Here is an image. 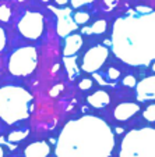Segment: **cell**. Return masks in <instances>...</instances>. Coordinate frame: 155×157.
<instances>
[{
    "label": "cell",
    "mask_w": 155,
    "mask_h": 157,
    "mask_svg": "<svg viewBox=\"0 0 155 157\" xmlns=\"http://www.w3.org/2000/svg\"><path fill=\"white\" fill-rule=\"evenodd\" d=\"M112 52L133 67H145L155 61V11L137 6L113 22Z\"/></svg>",
    "instance_id": "obj_1"
},
{
    "label": "cell",
    "mask_w": 155,
    "mask_h": 157,
    "mask_svg": "<svg viewBox=\"0 0 155 157\" xmlns=\"http://www.w3.org/2000/svg\"><path fill=\"white\" fill-rule=\"evenodd\" d=\"M115 147V133L105 120L83 116L69 121L57 138L56 157H109Z\"/></svg>",
    "instance_id": "obj_2"
},
{
    "label": "cell",
    "mask_w": 155,
    "mask_h": 157,
    "mask_svg": "<svg viewBox=\"0 0 155 157\" xmlns=\"http://www.w3.org/2000/svg\"><path fill=\"white\" fill-rule=\"evenodd\" d=\"M32 106V95L21 86L0 88V118L11 125L25 120L30 116Z\"/></svg>",
    "instance_id": "obj_3"
},
{
    "label": "cell",
    "mask_w": 155,
    "mask_h": 157,
    "mask_svg": "<svg viewBox=\"0 0 155 157\" xmlns=\"http://www.w3.org/2000/svg\"><path fill=\"white\" fill-rule=\"evenodd\" d=\"M119 157H155V128L144 127L126 133Z\"/></svg>",
    "instance_id": "obj_4"
},
{
    "label": "cell",
    "mask_w": 155,
    "mask_h": 157,
    "mask_svg": "<svg viewBox=\"0 0 155 157\" xmlns=\"http://www.w3.org/2000/svg\"><path fill=\"white\" fill-rule=\"evenodd\" d=\"M38 65V53L32 46L20 48L10 56L9 71L15 77H25L35 71Z\"/></svg>",
    "instance_id": "obj_5"
},
{
    "label": "cell",
    "mask_w": 155,
    "mask_h": 157,
    "mask_svg": "<svg viewBox=\"0 0 155 157\" xmlns=\"http://www.w3.org/2000/svg\"><path fill=\"white\" fill-rule=\"evenodd\" d=\"M18 31L28 39H38L43 32V17L35 11H28L18 22Z\"/></svg>",
    "instance_id": "obj_6"
},
{
    "label": "cell",
    "mask_w": 155,
    "mask_h": 157,
    "mask_svg": "<svg viewBox=\"0 0 155 157\" xmlns=\"http://www.w3.org/2000/svg\"><path fill=\"white\" fill-rule=\"evenodd\" d=\"M108 56H109V50H108L106 46L96 44L84 54L81 68L85 72H96L106 61Z\"/></svg>",
    "instance_id": "obj_7"
},
{
    "label": "cell",
    "mask_w": 155,
    "mask_h": 157,
    "mask_svg": "<svg viewBox=\"0 0 155 157\" xmlns=\"http://www.w3.org/2000/svg\"><path fill=\"white\" fill-rule=\"evenodd\" d=\"M51 10H53L57 15V33L62 38H67L71 32H74L78 28V25L74 22L71 10L70 9H62L57 10L55 7H51Z\"/></svg>",
    "instance_id": "obj_8"
},
{
    "label": "cell",
    "mask_w": 155,
    "mask_h": 157,
    "mask_svg": "<svg viewBox=\"0 0 155 157\" xmlns=\"http://www.w3.org/2000/svg\"><path fill=\"white\" fill-rule=\"evenodd\" d=\"M136 89V98L140 101H147V100H155V75L147 77L141 79Z\"/></svg>",
    "instance_id": "obj_9"
},
{
    "label": "cell",
    "mask_w": 155,
    "mask_h": 157,
    "mask_svg": "<svg viewBox=\"0 0 155 157\" xmlns=\"http://www.w3.org/2000/svg\"><path fill=\"white\" fill-rule=\"evenodd\" d=\"M140 111V106L137 103H122L115 109L113 116L117 121H126Z\"/></svg>",
    "instance_id": "obj_10"
},
{
    "label": "cell",
    "mask_w": 155,
    "mask_h": 157,
    "mask_svg": "<svg viewBox=\"0 0 155 157\" xmlns=\"http://www.w3.org/2000/svg\"><path fill=\"white\" fill-rule=\"evenodd\" d=\"M81 46H83V38H81V35H78V33L69 35L64 40V49H63L64 57L74 56L81 49Z\"/></svg>",
    "instance_id": "obj_11"
},
{
    "label": "cell",
    "mask_w": 155,
    "mask_h": 157,
    "mask_svg": "<svg viewBox=\"0 0 155 157\" xmlns=\"http://www.w3.org/2000/svg\"><path fill=\"white\" fill-rule=\"evenodd\" d=\"M51 153V146L46 142H34L24 150L25 157H46Z\"/></svg>",
    "instance_id": "obj_12"
},
{
    "label": "cell",
    "mask_w": 155,
    "mask_h": 157,
    "mask_svg": "<svg viewBox=\"0 0 155 157\" xmlns=\"http://www.w3.org/2000/svg\"><path fill=\"white\" fill-rule=\"evenodd\" d=\"M87 100H88V103H90L92 107H95V109H102V107L109 104L110 96H109V93L105 92V90H96V92H94L92 95L88 96Z\"/></svg>",
    "instance_id": "obj_13"
},
{
    "label": "cell",
    "mask_w": 155,
    "mask_h": 157,
    "mask_svg": "<svg viewBox=\"0 0 155 157\" xmlns=\"http://www.w3.org/2000/svg\"><path fill=\"white\" fill-rule=\"evenodd\" d=\"M63 61H64V65H66V68H67V74H69L70 79H74L80 74V68H78V65H77V57L75 56L64 57Z\"/></svg>",
    "instance_id": "obj_14"
},
{
    "label": "cell",
    "mask_w": 155,
    "mask_h": 157,
    "mask_svg": "<svg viewBox=\"0 0 155 157\" xmlns=\"http://www.w3.org/2000/svg\"><path fill=\"white\" fill-rule=\"evenodd\" d=\"M106 21L105 20H98L96 22H94L91 27H87L83 29V33H87V35H99V33H104L106 31Z\"/></svg>",
    "instance_id": "obj_15"
},
{
    "label": "cell",
    "mask_w": 155,
    "mask_h": 157,
    "mask_svg": "<svg viewBox=\"0 0 155 157\" xmlns=\"http://www.w3.org/2000/svg\"><path fill=\"white\" fill-rule=\"evenodd\" d=\"M28 133H30V131L28 129L14 131V132H11L9 136H7V139H9V142H18V140L25 139V138L28 136Z\"/></svg>",
    "instance_id": "obj_16"
},
{
    "label": "cell",
    "mask_w": 155,
    "mask_h": 157,
    "mask_svg": "<svg viewBox=\"0 0 155 157\" xmlns=\"http://www.w3.org/2000/svg\"><path fill=\"white\" fill-rule=\"evenodd\" d=\"M73 18H74V22L77 25H84L90 20V14H88V13H84V11H78L73 15Z\"/></svg>",
    "instance_id": "obj_17"
},
{
    "label": "cell",
    "mask_w": 155,
    "mask_h": 157,
    "mask_svg": "<svg viewBox=\"0 0 155 157\" xmlns=\"http://www.w3.org/2000/svg\"><path fill=\"white\" fill-rule=\"evenodd\" d=\"M144 118L148 122H155V104H149L144 111Z\"/></svg>",
    "instance_id": "obj_18"
},
{
    "label": "cell",
    "mask_w": 155,
    "mask_h": 157,
    "mask_svg": "<svg viewBox=\"0 0 155 157\" xmlns=\"http://www.w3.org/2000/svg\"><path fill=\"white\" fill-rule=\"evenodd\" d=\"M10 17H11V11H10L9 7L7 6H0V21L6 22V21L10 20Z\"/></svg>",
    "instance_id": "obj_19"
},
{
    "label": "cell",
    "mask_w": 155,
    "mask_h": 157,
    "mask_svg": "<svg viewBox=\"0 0 155 157\" xmlns=\"http://www.w3.org/2000/svg\"><path fill=\"white\" fill-rule=\"evenodd\" d=\"M91 86H92V79H90V78H84V79H81L80 83H78V88H80L81 90L91 89Z\"/></svg>",
    "instance_id": "obj_20"
},
{
    "label": "cell",
    "mask_w": 155,
    "mask_h": 157,
    "mask_svg": "<svg viewBox=\"0 0 155 157\" xmlns=\"http://www.w3.org/2000/svg\"><path fill=\"white\" fill-rule=\"evenodd\" d=\"M108 77H109V79H110V81H116L117 78L120 77V71L112 67V68L108 70Z\"/></svg>",
    "instance_id": "obj_21"
},
{
    "label": "cell",
    "mask_w": 155,
    "mask_h": 157,
    "mask_svg": "<svg viewBox=\"0 0 155 157\" xmlns=\"http://www.w3.org/2000/svg\"><path fill=\"white\" fill-rule=\"evenodd\" d=\"M70 2H71V6L74 7V9H78V7H83V6H85V4L92 3L94 0H70Z\"/></svg>",
    "instance_id": "obj_22"
},
{
    "label": "cell",
    "mask_w": 155,
    "mask_h": 157,
    "mask_svg": "<svg viewBox=\"0 0 155 157\" xmlns=\"http://www.w3.org/2000/svg\"><path fill=\"white\" fill-rule=\"evenodd\" d=\"M123 85L124 86H130V88H134L136 86V78L133 75H127V77L123 78Z\"/></svg>",
    "instance_id": "obj_23"
},
{
    "label": "cell",
    "mask_w": 155,
    "mask_h": 157,
    "mask_svg": "<svg viewBox=\"0 0 155 157\" xmlns=\"http://www.w3.org/2000/svg\"><path fill=\"white\" fill-rule=\"evenodd\" d=\"M62 90H63V85H62V83H59V85H55L53 88L49 90V95H51L52 98H56V96L59 95Z\"/></svg>",
    "instance_id": "obj_24"
},
{
    "label": "cell",
    "mask_w": 155,
    "mask_h": 157,
    "mask_svg": "<svg viewBox=\"0 0 155 157\" xmlns=\"http://www.w3.org/2000/svg\"><path fill=\"white\" fill-rule=\"evenodd\" d=\"M4 46H6V32L3 28H0V52L4 49Z\"/></svg>",
    "instance_id": "obj_25"
},
{
    "label": "cell",
    "mask_w": 155,
    "mask_h": 157,
    "mask_svg": "<svg viewBox=\"0 0 155 157\" xmlns=\"http://www.w3.org/2000/svg\"><path fill=\"white\" fill-rule=\"evenodd\" d=\"M105 4L108 6V9H113L117 3H119V0H104Z\"/></svg>",
    "instance_id": "obj_26"
},
{
    "label": "cell",
    "mask_w": 155,
    "mask_h": 157,
    "mask_svg": "<svg viewBox=\"0 0 155 157\" xmlns=\"http://www.w3.org/2000/svg\"><path fill=\"white\" fill-rule=\"evenodd\" d=\"M67 2H69V0H56V3L59 4V6H63V4H66Z\"/></svg>",
    "instance_id": "obj_27"
},
{
    "label": "cell",
    "mask_w": 155,
    "mask_h": 157,
    "mask_svg": "<svg viewBox=\"0 0 155 157\" xmlns=\"http://www.w3.org/2000/svg\"><path fill=\"white\" fill-rule=\"evenodd\" d=\"M4 156V151H3V147L0 146V157H3Z\"/></svg>",
    "instance_id": "obj_28"
},
{
    "label": "cell",
    "mask_w": 155,
    "mask_h": 157,
    "mask_svg": "<svg viewBox=\"0 0 155 157\" xmlns=\"http://www.w3.org/2000/svg\"><path fill=\"white\" fill-rule=\"evenodd\" d=\"M57 70H59V65H57V64H56V65H55V67H53V72H56V71H57Z\"/></svg>",
    "instance_id": "obj_29"
},
{
    "label": "cell",
    "mask_w": 155,
    "mask_h": 157,
    "mask_svg": "<svg viewBox=\"0 0 155 157\" xmlns=\"http://www.w3.org/2000/svg\"><path fill=\"white\" fill-rule=\"evenodd\" d=\"M152 71L155 72V63H154V65H152Z\"/></svg>",
    "instance_id": "obj_30"
},
{
    "label": "cell",
    "mask_w": 155,
    "mask_h": 157,
    "mask_svg": "<svg viewBox=\"0 0 155 157\" xmlns=\"http://www.w3.org/2000/svg\"><path fill=\"white\" fill-rule=\"evenodd\" d=\"M42 2H49V0H42Z\"/></svg>",
    "instance_id": "obj_31"
},
{
    "label": "cell",
    "mask_w": 155,
    "mask_h": 157,
    "mask_svg": "<svg viewBox=\"0 0 155 157\" xmlns=\"http://www.w3.org/2000/svg\"><path fill=\"white\" fill-rule=\"evenodd\" d=\"M18 2H24V0H18Z\"/></svg>",
    "instance_id": "obj_32"
}]
</instances>
